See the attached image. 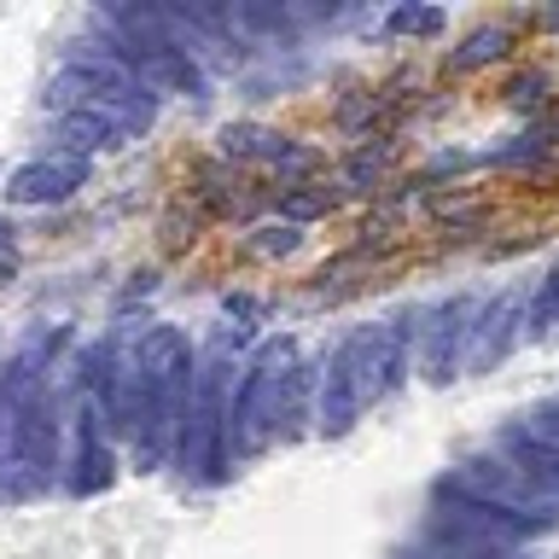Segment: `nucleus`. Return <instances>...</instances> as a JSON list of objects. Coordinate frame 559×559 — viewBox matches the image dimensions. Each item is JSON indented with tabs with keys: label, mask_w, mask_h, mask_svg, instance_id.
Segmentation results:
<instances>
[{
	"label": "nucleus",
	"mask_w": 559,
	"mask_h": 559,
	"mask_svg": "<svg viewBox=\"0 0 559 559\" xmlns=\"http://www.w3.org/2000/svg\"><path fill=\"white\" fill-rule=\"evenodd\" d=\"M507 47H513V29L507 24H478L461 47L449 52V70H484V64L507 59Z\"/></svg>",
	"instance_id": "nucleus-13"
},
{
	"label": "nucleus",
	"mask_w": 559,
	"mask_h": 559,
	"mask_svg": "<svg viewBox=\"0 0 559 559\" xmlns=\"http://www.w3.org/2000/svg\"><path fill=\"white\" fill-rule=\"evenodd\" d=\"M391 29L431 35V29H443V12H437V7H402V12H391Z\"/></svg>",
	"instance_id": "nucleus-21"
},
{
	"label": "nucleus",
	"mask_w": 559,
	"mask_h": 559,
	"mask_svg": "<svg viewBox=\"0 0 559 559\" xmlns=\"http://www.w3.org/2000/svg\"><path fill=\"white\" fill-rule=\"evenodd\" d=\"M134 361H140V419H134V461L140 472L169 466L175 454V431L192 408V391H199V349L181 326H146L134 338Z\"/></svg>",
	"instance_id": "nucleus-1"
},
{
	"label": "nucleus",
	"mask_w": 559,
	"mask_h": 559,
	"mask_svg": "<svg viewBox=\"0 0 559 559\" xmlns=\"http://www.w3.org/2000/svg\"><path fill=\"white\" fill-rule=\"evenodd\" d=\"M222 314H227V321H251V314H257V297L227 292V297H222Z\"/></svg>",
	"instance_id": "nucleus-24"
},
{
	"label": "nucleus",
	"mask_w": 559,
	"mask_h": 559,
	"mask_svg": "<svg viewBox=\"0 0 559 559\" xmlns=\"http://www.w3.org/2000/svg\"><path fill=\"white\" fill-rule=\"evenodd\" d=\"M542 157H548V140H542V134H519L513 146L489 152V164H542Z\"/></svg>",
	"instance_id": "nucleus-20"
},
{
	"label": "nucleus",
	"mask_w": 559,
	"mask_h": 559,
	"mask_svg": "<svg viewBox=\"0 0 559 559\" xmlns=\"http://www.w3.org/2000/svg\"><path fill=\"white\" fill-rule=\"evenodd\" d=\"M384 164H391V146H356V152H349V164H344V181L356 192H367L384 175Z\"/></svg>",
	"instance_id": "nucleus-17"
},
{
	"label": "nucleus",
	"mask_w": 559,
	"mask_h": 559,
	"mask_svg": "<svg viewBox=\"0 0 559 559\" xmlns=\"http://www.w3.org/2000/svg\"><path fill=\"white\" fill-rule=\"evenodd\" d=\"M361 391H356V367H349L344 344L321 361V391H314V431L321 437H349L361 419Z\"/></svg>",
	"instance_id": "nucleus-8"
},
{
	"label": "nucleus",
	"mask_w": 559,
	"mask_h": 559,
	"mask_svg": "<svg viewBox=\"0 0 559 559\" xmlns=\"http://www.w3.org/2000/svg\"><path fill=\"white\" fill-rule=\"evenodd\" d=\"M524 314H531V304L513 292H496L489 304H478V321H472V338H466V367H461L466 379L501 367L524 338H531V332H524Z\"/></svg>",
	"instance_id": "nucleus-6"
},
{
	"label": "nucleus",
	"mask_w": 559,
	"mask_h": 559,
	"mask_svg": "<svg viewBox=\"0 0 559 559\" xmlns=\"http://www.w3.org/2000/svg\"><path fill=\"white\" fill-rule=\"evenodd\" d=\"M524 426H531L536 437H548V443H559V402H542V408L524 414Z\"/></svg>",
	"instance_id": "nucleus-22"
},
{
	"label": "nucleus",
	"mask_w": 559,
	"mask_h": 559,
	"mask_svg": "<svg viewBox=\"0 0 559 559\" xmlns=\"http://www.w3.org/2000/svg\"><path fill=\"white\" fill-rule=\"evenodd\" d=\"M292 367H297V344L292 338H269L251 361H245L234 396H227V461H251L262 443L280 437Z\"/></svg>",
	"instance_id": "nucleus-3"
},
{
	"label": "nucleus",
	"mask_w": 559,
	"mask_h": 559,
	"mask_svg": "<svg viewBox=\"0 0 559 559\" xmlns=\"http://www.w3.org/2000/svg\"><path fill=\"white\" fill-rule=\"evenodd\" d=\"M542 24H548V29H559V7H548V12H542Z\"/></svg>",
	"instance_id": "nucleus-29"
},
{
	"label": "nucleus",
	"mask_w": 559,
	"mask_h": 559,
	"mask_svg": "<svg viewBox=\"0 0 559 559\" xmlns=\"http://www.w3.org/2000/svg\"><path fill=\"white\" fill-rule=\"evenodd\" d=\"M297 245H304V227H292V222H269V227H257V234L245 239V251L262 257V262H274V257H292Z\"/></svg>",
	"instance_id": "nucleus-16"
},
{
	"label": "nucleus",
	"mask_w": 559,
	"mask_h": 559,
	"mask_svg": "<svg viewBox=\"0 0 559 559\" xmlns=\"http://www.w3.org/2000/svg\"><path fill=\"white\" fill-rule=\"evenodd\" d=\"M472 321H478V304H472V297H437V304L419 314V373H426V384L443 391V384L461 379Z\"/></svg>",
	"instance_id": "nucleus-5"
},
{
	"label": "nucleus",
	"mask_w": 559,
	"mask_h": 559,
	"mask_svg": "<svg viewBox=\"0 0 559 559\" xmlns=\"http://www.w3.org/2000/svg\"><path fill=\"white\" fill-rule=\"evenodd\" d=\"M12 234H17V227H12L7 216H0V257H7V251H12Z\"/></svg>",
	"instance_id": "nucleus-27"
},
{
	"label": "nucleus",
	"mask_w": 559,
	"mask_h": 559,
	"mask_svg": "<svg viewBox=\"0 0 559 559\" xmlns=\"http://www.w3.org/2000/svg\"><path fill=\"white\" fill-rule=\"evenodd\" d=\"M12 280H17V251L0 257V286H12Z\"/></svg>",
	"instance_id": "nucleus-26"
},
{
	"label": "nucleus",
	"mask_w": 559,
	"mask_h": 559,
	"mask_svg": "<svg viewBox=\"0 0 559 559\" xmlns=\"http://www.w3.org/2000/svg\"><path fill=\"white\" fill-rule=\"evenodd\" d=\"M122 146V129L105 111H70V117H52V152H70V157H99V152H117Z\"/></svg>",
	"instance_id": "nucleus-10"
},
{
	"label": "nucleus",
	"mask_w": 559,
	"mask_h": 559,
	"mask_svg": "<svg viewBox=\"0 0 559 559\" xmlns=\"http://www.w3.org/2000/svg\"><path fill=\"white\" fill-rule=\"evenodd\" d=\"M542 140H548V146H554V140H559V105H554V111L548 117H542V129H536Z\"/></svg>",
	"instance_id": "nucleus-25"
},
{
	"label": "nucleus",
	"mask_w": 559,
	"mask_h": 559,
	"mask_svg": "<svg viewBox=\"0 0 559 559\" xmlns=\"http://www.w3.org/2000/svg\"><path fill=\"white\" fill-rule=\"evenodd\" d=\"M227 396H234V344L216 326L210 344L199 349V391H192V408L175 431V454L169 466L192 484H222L227 478Z\"/></svg>",
	"instance_id": "nucleus-2"
},
{
	"label": "nucleus",
	"mask_w": 559,
	"mask_h": 559,
	"mask_svg": "<svg viewBox=\"0 0 559 559\" xmlns=\"http://www.w3.org/2000/svg\"><path fill=\"white\" fill-rule=\"evenodd\" d=\"M0 431H7V402H0Z\"/></svg>",
	"instance_id": "nucleus-30"
},
{
	"label": "nucleus",
	"mask_w": 559,
	"mask_h": 559,
	"mask_svg": "<svg viewBox=\"0 0 559 559\" xmlns=\"http://www.w3.org/2000/svg\"><path fill=\"white\" fill-rule=\"evenodd\" d=\"M443 484H454L461 496L484 501V507H501V513H513V519H531V524H542V531L559 524V484L536 478V472H524L513 461H501L496 449L466 454L454 472H443Z\"/></svg>",
	"instance_id": "nucleus-4"
},
{
	"label": "nucleus",
	"mask_w": 559,
	"mask_h": 559,
	"mask_svg": "<svg viewBox=\"0 0 559 559\" xmlns=\"http://www.w3.org/2000/svg\"><path fill=\"white\" fill-rule=\"evenodd\" d=\"M496 454H501V461H513V466H524V472H536V478L559 484V443L536 437L524 419H507V426L496 431Z\"/></svg>",
	"instance_id": "nucleus-12"
},
{
	"label": "nucleus",
	"mask_w": 559,
	"mask_h": 559,
	"mask_svg": "<svg viewBox=\"0 0 559 559\" xmlns=\"http://www.w3.org/2000/svg\"><path fill=\"white\" fill-rule=\"evenodd\" d=\"M216 146L227 164H286L297 140L292 134H280V129H262V122H227V129L216 134Z\"/></svg>",
	"instance_id": "nucleus-11"
},
{
	"label": "nucleus",
	"mask_w": 559,
	"mask_h": 559,
	"mask_svg": "<svg viewBox=\"0 0 559 559\" xmlns=\"http://www.w3.org/2000/svg\"><path fill=\"white\" fill-rule=\"evenodd\" d=\"M542 99H548V70H519V76L507 82V105H513V111H536Z\"/></svg>",
	"instance_id": "nucleus-18"
},
{
	"label": "nucleus",
	"mask_w": 559,
	"mask_h": 559,
	"mask_svg": "<svg viewBox=\"0 0 559 559\" xmlns=\"http://www.w3.org/2000/svg\"><path fill=\"white\" fill-rule=\"evenodd\" d=\"M87 175H94V157H70V152H47V157H29V164H17L7 175V199L12 204H64L70 192H76Z\"/></svg>",
	"instance_id": "nucleus-7"
},
{
	"label": "nucleus",
	"mask_w": 559,
	"mask_h": 559,
	"mask_svg": "<svg viewBox=\"0 0 559 559\" xmlns=\"http://www.w3.org/2000/svg\"><path fill=\"white\" fill-rule=\"evenodd\" d=\"M426 559H507V554H426Z\"/></svg>",
	"instance_id": "nucleus-28"
},
{
	"label": "nucleus",
	"mask_w": 559,
	"mask_h": 559,
	"mask_svg": "<svg viewBox=\"0 0 559 559\" xmlns=\"http://www.w3.org/2000/svg\"><path fill=\"white\" fill-rule=\"evenodd\" d=\"M461 169H472V157H466V152H443V157H431V164H426V187H431V181H449V175H461Z\"/></svg>",
	"instance_id": "nucleus-23"
},
{
	"label": "nucleus",
	"mask_w": 559,
	"mask_h": 559,
	"mask_svg": "<svg viewBox=\"0 0 559 559\" xmlns=\"http://www.w3.org/2000/svg\"><path fill=\"white\" fill-rule=\"evenodd\" d=\"M280 222H292V227H304L314 216H326L332 199H326V187H280Z\"/></svg>",
	"instance_id": "nucleus-15"
},
{
	"label": "nucleus",
	"mask_w": 559,
	"mask_h": 559,
	"mask_svg": "<svg viewBox=\"0 0 559 559\" xmlns=\"http://www.w3.org/2000/svg\"><path fill=\"white\" fill-rule=\"evenodd\" d=\"M437 222H443V227H484L489 204H478V199H443V204H437Z\"/></svg>",
	"instance_id": "nucleus-19"
},
{
	"label": "nucleus",
	"mask_w": 559,
	"mask_h": 559,
	"mask_svg": "<svg viewBox=\"0 0 559 559\" xmlns=\"http://www.w3.org/2000/svg\"><path fill=\"white\" fill-rule=\"evenodd\" d=\"M111 484H117V454H111V437H99V431L76 437V454H70L64 489H70L76 501H87V496H105Z\"/></svg>",
	"instance_id": "nucleus-9"
},
{
	"label": "nucleus",
	"mask_w": 559,
	"mask_h": 559,
	"mask_svg": "<svg viewBox=\"0 0 559 559\" xmlns=\"http://www.w3.org/2000/svg\"><path fill=\"white\" fill-rule=\"evenodd\" d=\"M524 332H531V338H554L559 332V262L542 274V286L531 297V314H524Z\"/></svg>",
	"instance_id": "nucleus-14"
}]
</instances>
